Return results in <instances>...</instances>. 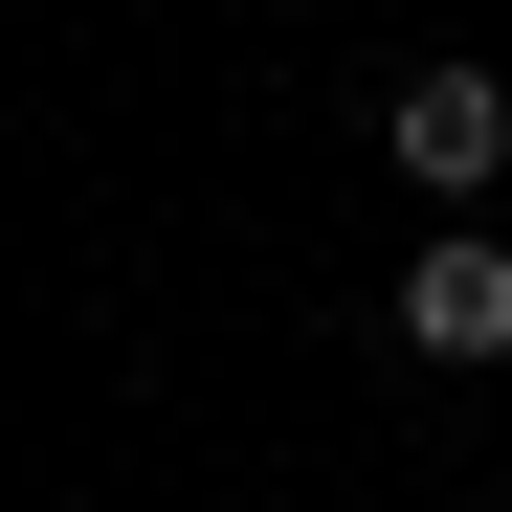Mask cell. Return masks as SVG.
Returning <instances> with one entry per match:
<instances>
[{"label":"cell","instance_id":"6da1fadb","mask_svg":"<svg viewBox=\"0 0 512 512\" xmlns=\"http://www.w3.org/2000/svg\"><path fill=\"white\" fill-rule=\"evenodd\" d=\"M379 156H401V201H423V223H468V201L512 179V67H468V45H423L401 90H379Z\"/></svg>","mask_w":512,"mask_h":512},{"label":"cell","instance_id":"7a4b0ae2","mask_svg":"<svg viewBox=\"0 0 512 512\" xmlns=\"http://www.w3.org/2000/svg\"><path fill=\"white\" fill-rule=\"evenodd\" d=\"M401 357L512 379V223H423V245H401Z\"/></svg>","mask_w":512,"mask_h":512},{"label":"cell","instance_id":"3957f363","mask_svg":"<svg viewBox=\"0 0 512 512\" xmlns=\"http://www.w3.org/2000/svg\"><path fill=\"white\" fill-rule=\"evenodd\" d=\"M490 512H512V468H490Z\"/></svg>","mask_w":512,"mask_h":512}]
</instances>
